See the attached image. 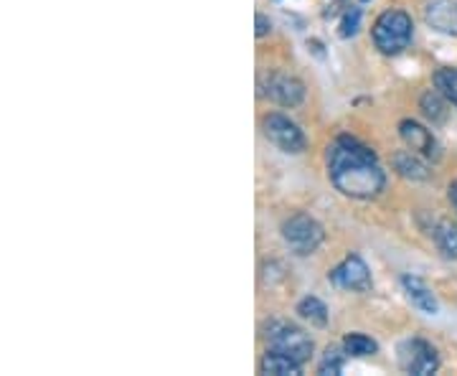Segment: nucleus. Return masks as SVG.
Returning a JSON list of instances; mask_svg holds the SVG:
<instances>
[{
	"mask_svg": "<svg viewBox=\"0 0 457 376\" xmlns=\"http://www.w3.org/2000/svg\"><path fill=\"white\" fill-rule=\"evenodd\" d=\"M361 29V11L353 5H343L341 21H338V36L341 38H351L356 36Z\"/></svg>",
	"mask_w": 457,
	"mask_h": 376,
	"instance_id": "obj_19",
	"label": "nucleus"
},
{
	"mask_svg": "<svg viewBox=\"0 0 457 376\" xmlns=\"http://www.w3.org/2000/svg\"><path fill=\"white\" fill-rule=\"evenodd\" d=\"M300 366L290 356L285 354H278V351H267L260 361V372L262 374H275V376H300Z\"/></svg>",
	"mask_w": 457,
	"mask_h": 376,
	"instance_id": "obj_13",
	"label": "nucleus"
},
{
	"mask_svg": "<svg viewBox=\"0 0 457 376\" xmlns=\"http://www.w3.org/2000/svg\"><path fill=\"white\" fill-rule=\"evenodd\" d=\"M328 280H330V285H336L341 290H351V293H369L371 290V272L359 255H348L338 267H333L328 272Z\"/></svg>",
	"mask_w": 457,
	"mask_h": 376,
	"instance_id": "obj_7",
	"label": "nucleus"
},
{
	"mask_svg": "<svg viewBox=\"0 0 457 376\" xmlns=\"http://www.w3.org/2000/svg\"><path fill=\"white\" fill-rule=\"evenodd\" d=\"M447 196H450V204L455 206V212H457V179L450 183V194H447Z\"/></svg>",
	"mask_w": 457,
	"mask_h": 376,
	"instance_id": "obj_22",
	"label": "nucleus"
},
{
	"mask_svg": "<svg viewBox=\"0 0 457 376\" xmlns=\"http://www.w3.org/2000/svg\"><path fill=\"white\" fill-rule=\"evenodd\" d=\"M328 179L343 196L359 201L376 198L386 186L384 168L376 161L374 150L351 135L336 138L328 147Z\"/></svg>",
	"mask_w": 457,
	"mask_h": 376,
	"instance_id": "obj_1",
	"label": "nucleus"
},
{
	"mask_svg": "<svg viewBox=\"0 0 457 376\" xmlns=\"http://www.w3.org/2000/svg\"><path fill=\"white\" fill-rule=\"evenodd\" d=\"M363 3H369V0H363Z\"/></svg>",
	"mask_w": 457,
	"mask_h": 376,
	"instance_id": "obj_23",
	"label": "nucleus"
},
{
	"mask_svg": "<svg viewBox=\"0 0 457 376\" xmlns=\"http://www.w3.org/2000/svg\"><path fill=\"white\" fill-rule=\"evenodd\" d=\"M425 21L437 33L457 36V0H432L427 5Z\"/></svg>",
	"mask_w": 457,
	"mask_h": 376,
	"instance_id": "obj_10",
	"label": "nucleus"
},
{
	"mask_svg": "<svg viewBox=\"0 0 457 376\" xmlns=\"http://www.w3.org/2000/svg\"><path fill=\"white\" fill-rule=\"evenodd\" d=\"M345 348H338V346H330L323 359L318 363V374L323 376H338L343 372V363H345Z\"/></svg>",
	"mask_w": 457,
	"mask_h": 376,
	"instance_id": "obj_17",
	"label": "nucleus"
},
{
	"mask_svg": "<svg viewBox=\"0 0 457 376\" xmlns=\"http://www.w3.org/2000/svg\"><path fill=\"white\" fill-rule=\"evenodd\" d=\"M435 89L442 92L445 99L457 107V69H440L435 74Z\"/></svg>",
	"mask_w": 457,
	"mask_h": 376,
	"instance_id": "obj_18",
	"label": "nucleus"
},
{
	"mask_svg": "<svg viewBox=\"0 0 457 376\" xmlns=\"http://www.w3.org/2000/svg\"><path fill=\"white\" fill-rule=\"evenodd\" d=\"M264 95L272 99L275 104H279V107H297L305 99V84L290 77V74L278 71V74L270 77Z\"/></svg>",
	"mask_w": 457,
	"mask_h": 376,
	"instance_id": "obj_8",
	"label": "nucleus"
},
{
	"mask_svg": "<svg viewBox=\"0 0 457 376\" xmlns=\"http://www.w3.org/2000/svg\"><path fill=\"white\" fill-rule=\"evenodd\" d=\"M282 239H285V245L290 246V252H295L297 257H308V255H312L318 246L323 245L326 231L308 213H295V216H290L282 224Z\"/></svg>",
	"mask_w": 457,
	"mask_h": 376,
	"instance_id": "obj_3",
	"label": "nucleus"
},
{
	"mask_svg": "<svg viewBox=\"0 0 457 376\" xmlns=\"http://www.w3.org/2000/svg\"><path fill=\"white\" fill-rule=\"evenodd\" d=\"M435 242L440 246V252L447 260H457V224L442 221L435 230Z\"/></svg>",
	"mask_w": 457,
	"mask_h": 376,
	"instance_id": "obj_16",
	"label": "nucleus"
},
{
	"mask_svg": "<svg viewBox=\"0 0 457 376\" xmlns=\"http://www.w3.org/2000/svg\"><path fill=\"white\" fill-rule=\"evenodd\" d=\"M297 315L303 321H308L311 326H326L328 323V308L326 303L315 295H308L297 303Z\"/></svg>",
	"mask_w": 457,
	"mask_h": 376,
	"instance_id": "obj_14",
	"label": "nucleus"
},
{
	"mask_svg": "<svg viewBox=\"0 0 457 376\" xmlns=\"http://www.w3.org/2000/svg\"><path fill=\"white\" fill-rule=\"evenodd\" d=\"M402 285H404L407 297L411 300L414 308H420V311L427 313V315H435V313L440 311V303H437L435 293L427 288L425 280L417 278V275H404V278H402Z\"/></svg>",
	"mask_w": 457,
	"mask_h": 376,
	"instance_id": "obj_11",
	"label": "nucleus"
},
{
	"mask_svg": "<svg viewBox=\"0 0 457 376\" xmlns=\"http://www.w3.org/2000/svg\"><path fill=\"white\" fill-rule=\"evenodd\" d=\"M267 344H270V351L285 354V356H290L297 363H305L312 354L311 336L305 330H300V328L290 326V323H282V321L270 323V328H267Z\"/></svg>",
	"mask_w": 457,
	"mask_h": 376,
	"instance_id": "obj_4",
	"label": "nucleus"
},
{
	"mask_svg": "<svg viewBox=\"0 0 457 376\" xmlns=\"http://www.w3.org/2000/svg\"><path fill=\"white\" fill-rule=\"evenodd\" d=\"M411 36H414V23L404 11H384L371 29L374 46L386 56L402 54L411 44Z\"/></svg>",
	"mask_w": 457,
	"mask_h": 376,
	"instance_id": "obj_2",
	"label": "nucleus"
},
{
	"mask_svg": "<svg viewBox=\"0 0 457 376\" xmlns=\"http://www.w3.org/2000/svg\"><path fill=\"white\" fill-rule=\"evenodd\" d=\"M343 348L353 359H366V356H374L376 351H378V344H376L374 338L363 336V333H348L343 338Z\"/></svg>",
	"mask_w": 457,
	"mask_h": 376,
	"instance_id": "obj_15",
	"label": "nucleus"
},
{
	"mask_svg": "<svg viewBox=\"0 0 457 376\" xmlns=\"http://www.w3.org/2000/svg\"><path fill=\"white\" fill-rule=\"evenodd\" d=\"M422 110H425V115L432 120V122H442L447 113H445V95L442 92H427L425 97H422Z\"/></svg>",
	"mask_w": 457,
	"mask_h": 376,
	"instance_id": "obj_20",
	"label": "nucleus"
},
{
	"mask_svg": "<svg viewBox=\"0 0 457 376\" xmlns=\"http://www.w3.org/2000/svg\"><path fill=\"white\" fill-rule=\"evenodd\" d=\"M254 21H257V38H262V36H267V33H270V29H272V23H270V18L264 16V13H257V18H254Z\"/></svg>",
	"mask_w": 457,
	"mask_h": 376,
	"instance_id": "obj_21",
	"label": "nucleus"
},
{
	"mask_svg": "<svg viewBox=\"0 0 457 376\" xmlns=\"http://www.w3.org/2000/svg\"><path fill=\"white\" fill-rule=\"evenodd\" d=\"M262 130L264 138L278 146L282 153H290V155H300L305 147H308V138L305 132L300 130V125L293 122L290 117H285L282 113H270L262 120Z\"/></svg>",
	"mask_w": 457,
	"mask_h": 376,
	"instance_id": "obj_5",
	"label": "nucleus"
},
{
	"mask_svg": "<svg viewBox=\"0 0 457 376\" xmlns=\"http://www.w3.org/2000/svg\"><path fill=\"white\" fill-rule=\"evenodd\" d=\"M399 135L404 140V146L414 153H420L422 158H437V140L432 130H427L425 125H420L417 120H402L399 122Z\"/></svg>",
	"mask_w": 457,
	"mask_h": 376,
	"instance_id": "obj_9",
	"label": "nucleus"
},
{
	"mask_svg": "<svg viewBox=\"0 0 457 376\" xmlns=\"http://www.w3.org/2000/svg\"><path fill=\"white\" fill-rule=\"evenodd\" d=\"M394 171L399 173V176H404L409 180H427L432 173H429V168L427 163L420 158V153H414V150H399L396 155H394Z\"/></svg>",
	"mask_w": 457,
	"mask_h": 376,
	"instance_id": "obj_12",
	"label": "nucleus"
},
{
	"mask_svg": "<svg viewBox=\"0 0 457 376\" xmlns=\"http://www.w3.org/2000/svg\"><path fill=\"white\" fill-rule=\"evenodd\" d=\"M399 366L402 372L414 376H429L440 369L437 348L427 344L425 338H407L399 346Z\"/></svg>",
	"mask_w": 457,
	"mask_h": 376,
	"instance_id": "obj_6",
	"label": "nucleus"
}]
</instances>
